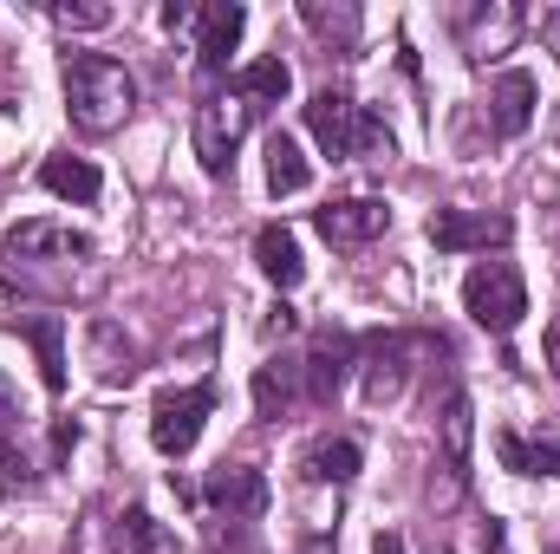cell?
Listing matches in <instances>:
<instances>
[{"instance_id":"4","label":"cell","mask_w":560,"mask_h":554,"mask_svg":"<svg viewBox=\"0 0 560 554\" xmlns=\"http://www.w3.org/2000/svg\"><path fill=\"white\" fill-rule=\"evenodd\" d=\"M436 353H450L436 333H378L365 353H359V379H365V405L372 412H385V405H398L405 392H411V379H418L423 366L436 359Z\"/></svg>"},{"instance_id":"11","label":"cell","mask_w":560,"mask_h":554,"mask_svg":"<svg viewBox=\"0 0 560 554\" xmlns=\"http://www.w3.org/2000/svg\"><path fill=\"white\" fill-rule=\"evenodd\" d=\"M352 366H359V339H346V333H313V339L293 353V372H300V399H306V412H326V405L339 399V385H346Z\"/></svg>"},{"instance_id":"13","label":"cell","mask_w":560,"mask_h":554,"mask_svg":"<svg viewBox=\"0 0 560 554\" xmlns=\"http://www.w3.org/2000/svg\"><path fill=\"white\" fill-rule=\"evenodd\" d=\"M189 26H196V72H202V85H222V66H229V53L248 33V7L242 0H209V7L189 13Z\"/></svg>"},{"instance_id":"21","label":"cell","mask_w":560,"mask_h":554,"mask_svg":"<svg viewBox=\"0 0 560 554\" xmlns=\"http://www.w3.org/2000/svg\"><path fill=\"white\" fill-rule=\"evenodd\" d=\"M495 457L515 476H560V437H522V430H495Z\"/></svg>"},{"instance_id":"14","label":"cell","mask_w":560,"mask_h":554,"mask_svg":"<svg viewBox=\"0 0 560 554\" xmlns=\"http://www.w3.org/2000/svg\"><path fill=\"white\" fill-rule=\"evenodd\" d=\"M313 229L332 249H372L378 235H392V203L385 196H339V203L313 209Z\"/></svg>"},{"instance_id":"2","label":"cell","mask_w":560,"mask_h":554,"mask_svg":"<svg viewBox=\"0 0 560 554\" xmlns=\"http://www.w3.org/2000/svg\"><path fill=\"white\" fill-rule=\"evenodd\" d=\"M59 85H66V118L79 138H112L138 112V79L112 53H66Z\"/></svg>"},{"instance_id":"19","label":"cell","mask_w":560,"mask_h":554,"mask_svg":"<svg viewBox=\"0 0 560 554\" xmlns=\"http://www.w3.org/2000/svg\"><path fill=\"white\" fill-rule=\"evenodd\" d=\"M39 189H52V196H66V203H98L105 196V176H98V163H85V157H72V150H52L46 163H39Z\"/></svg>"},{"instance_id":"1","label":"cell","mask_w":560,"mask_h":554,"mask_svg":"<svg viewBox=\"0 0 560 554\" xmlns=\"http://www.w3.org/2000/svg\"><path fill=\"white\" fill-rule=\"evenodd\" d=\"M287 85H293V72H287L280 53L255 59V66H242L229 85H202L196 118H189V143H196V163H202L215 183L235 176V150H242V138L275 112L280 99H287Z\"/></svg>"},{"instance_id":"17","label":"cell","mask_w":560,"mask_h":554,"mask_svg":"<svg viewBox=\"0 0 560 554\" xmlns=\"http://www.w3.org/2000/svg\"><path fill=\"white\" fill-rule=\"evenodd\" d=\"M535 105H541V85H535V72H502L495 85H489V138L509 143L522 138L528 125H535Z\"/></svg>"},{"instance_id":"22","label":"cell","mask_w":560,"mask_h":554,"mask_svg":"<svg viewBox=\"0 0 560 554\" xmlns=\"http://www.w3.org/2000/svg\"><path fill=\"white\" fill-rule=\"evenodd\" d=\"M170 549H176L170 529H163L143 503H131V509L112 516V554H170Z\"/></svg>"},{"instance_id":"5","label":"cell","mask_w":560,"mask_h":554,"mask_svg":"<svg viewBox=\"0 0 560 554\" xmlns=\"http://www.w3.org/2000/svg\"><path fill=\"white\" fill-rule=\"evenodd\" d=\"M463 313L482 326V333H495V339H509L515 326H522V313H528V280L515 262H476L469 275H463Z\"/></svg>"},{"instance_id":"20","label":"cell","mask_w":560,"mask_h":554,"mask_svg":"<svg viewBox=\"0 0 560 554\" xmlns=\"http://www.w3.org/2000/svg\"><path fill=\"white\" fill-rule=\"evenodd\" d=\"M255 268H261V275L275 280L280 293L306 280V262H300V242H293V229H287V222H261V229H255Z\"/></svg>"},{"instance_id":"27","label":"cell","mask_w":560,"mask_h":554,"mask_svg":"<svg viewBox=\"0 0 560 554\" xmlns=\"http://www.w3.org/2000/svg\"><path fill=\"white\" fill-rule=\"evenodd\" d=\"M293 326H300V313L280 300V307H268V320H261V339H275V333H293Z\"/></svg>"},{"instance_id":"31","label":"cell","mask_w":560,"mask_h":554,"mask_svg":"<svg viewBox=\"0 0 560 554\" xmlns=\"http://www.w3.org/2000/svg\"><path fill=\"white\" fill-rule=\"evenodd\" d=\"M555 554H560V549H555Z\"/></svg>"},{"instance_id":"16","label":"cell","mask_w":560,"mask_h":554,"mask_svg":"<svg viewBox=\"0 0 560 554\" xmlns=\"http://www.w3.org/2000/svg\"><path fill=\"white\" fill-rule=\"evenodd\" d=\"M293 470H300L306 489H332V496H339V489L365 470V443H359V437H313Z\"/></svg>"},{"instance_id":"9","label":"cell","mask_w":560,"mask_h":554,"mask_svg":"<svg viewBox=\"0 0 560 554\" xmlns=\"http://www.w3.org/2000/svg\"><path fill=\"white\" fill-rule=\"evenodd\" d=\"M522 26H528V13H522L515 0H463V7H450V33H456V46H463L476 66L515 53Z\"/></svg>"},{"instance_id":"26","label":"cell","mask_w":560,"mask_h":554,"mask_svg":"<svg viewBox=\"0 0 560 554\" xmlns=\"http://www.w3.org/2000/svg\"><path fill=\"white\" fill-rule=\"evenodd\" d=\"M46 13H52V26H66V33H98V26L118 20L112 7H46Z\"/></svg>"},{"instance_id":"12","label":"cell","mask_w":560,"mask_h":554,"mask_svg":"<svg viewBox=\"0 0 560 554\" xmlns=\"http://www.w3.org/2000/svg\"><path fill=\"white\" fill-rule=\"evenodd\" d=\"M423 235L443 255H489V249H509L515 242V222L502 209H430Z\"/></svg>"},{"instance_id":"23","label":"cell","mask_w":560,"mask_h":554,"mask_svg":"<svg viewBox=\"0 0 560 554\" xmlns=\"http://www.w3.org/2000/svg\"><path fill=\"white\" fill-rule=\"evenodd\" d=\"M33 463H26V443H20V417H13V399H7V385H0V496H20V489H33Z\"/></svg>"},{"instance_id":"30","label":"cell","mask_w":560,"mask_h":554,"mask_svg":"<svg viewBox=\"0 0 560 554\" xmlns=\"http://www.w3.org/2000/svg\"><path fill=\"white\" fill-rule=\"evenodd\" d=\"M372 554H405V535H378V542H372Z\"/></svg>"},{"instance_id":"29","label":"cell","mask_w":560,"mask_h":554,"mask_svg":"<svg viewBox=\"0 0 560 554\" xmlns=\"http://www.w3.org/2000/svg\"><path fill=\"white\" fill-rule=\"evenodd\" d=\"M541 346H548V366H555V379H560V313H555V326H548V339H541Z\"/></svg>"},{"instance_id":"15","label":"cell","mask_w":560,"mask_h":554,"mask_svg":"<svg viewBox=\"0 0 560 554\" xmlns=\"http://www.w3.org/2000/svg\"><path fill=\"white\" fill-rule=\"evenodd\" d=\"M196 503H209V509L229 516V522H255V516L275 503V489H268V470H261V463H215L209 483L196 489Z\"/></svg>"},{"instance_id":"3","label":"cell","mask_w":560,"mask_h":554,"mask_svg":"<svg viewBox=\"0 0 560 554\" xmlns=\"http://www.w3.org/2000/svg\"><path fill=\"white\" fill-rule=\"evenodd\" d=\"M306 131L313 143L332 157V163H346V157H359V163H385L398 138H392V125L378 118V112H365L346 85H319L313 99H306Z\"/></svg>"},{"instance_id":"8","label":"cell","mask_w":560,"mask_h":554,"mask_svg":"<svg viewBox=\"0 0 560 554\" xmlns=\"http://www.w3.org/2000/svg\"><path fill=\"white\" fill-rule=\"evenodd\" d=\"M436 437H443V457L430 463V503L450 509V503L469 489V443H476V412H469V392H463V385L443 399Z\"/></svg>"},{"instance_id":"25","label":"cell","mask_w":560,"mask_h":554,"mask_svg":"<svg viewBox=\"0 0 560 554\" xmlns=\"http://www.w3.org/2000/svg\"><path fill=\"white\" fill-rule=\"evenodd\" d=\"M300 20H306V26H313L326 46H339L346 59H352V46H359V26H365V20H359V7H326V0H306V7H300Z\"/></svg>"},{"instance_id":"6","label":"cell","mask_w":560,"mask_h":554,"mask_svg":"<svg viewBox=\"0 0 560 554\" xmlns=\"http://www.w3.org/2000/svg\"><path fill=\"white\" fill-rule=\"evenodd\" d=\"M79 268V262H98V242L79 235V229H59V222H13L0 235V268L20 275V268Z\"/></svg>"},{"instance_id":"28","label":"cell","mask_w":560,"mask_h":554,"mask_svg":"<svg viewBox=\"0 0 560 554\" xmlns=\"http://www.w3.org/2000/svg\"><path fill=\"white\" fill-rule=\"evenodd\" d=\"M72 443H79V424H72V417H59V424H52V463H59Z\"/></svg>"},{"instance_id":"7","label":"cell","mask_w":560,"mask_h":554,"mask_svg":"<svg viewBox=\"0 0 560 554\" xmlns=\"http://www.w3.org/2000/svg\"><path fill=\"white\" fill-rule=\"evenodd\" d=\"M209 412H215V385L209 379L202 385H163L150 399V443L163 457H189L196 437H202V424H209Z\"/></svg>"},{"instance_id":"10","label":"cell","mask_w":560,"mask_h":554,"mask_svg":"<svg viewBox=\"0 0 560 554\" xmlns=\"http://www.w3.org/2000/svg\"><path fill=\"white\" fill-rule=\"evenodd\" d=\"M0 326L20 333V339L33 346V359H39V385L59 399V392H66V313H33V307L13 300V287L0 280Z\"/></svg>"},{"instance_id":"24","label":"cell","mask_w":560,"mask_h":554,"mask_svg":"<svg viewBox=\"0 0 560 554\" xmlns=\"http://www.w3.org/2000/svg\"><path fill=\"white\" fill-rule=\"evenodd\" d=\"M261 157H268V189H275V196H300V189L313 183V163L300 157V143L287 138V131H275Z\"/></svg>"},{"instance_id":"18","label":"cell","mask_w":560,"mask_h":554,"mask_svg":"<svg viewBox=\"0 0 560 554\" xmlns=\"http://www.w3.org/2000/svg\"><path fill=\"white\" fill-rule=\"evenodd\" d=\"M85 359H92V372H98V385H131L143 366L138 339L118 326V320H92L85 326Z\"/></svg>"}]
</instances>
